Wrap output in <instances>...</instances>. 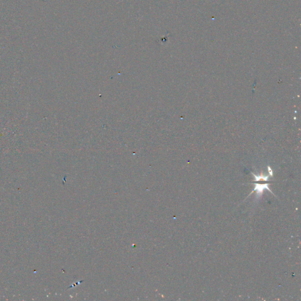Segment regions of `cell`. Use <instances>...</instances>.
Listing matches in <instances>:
<instances>
[{
  "label": "cell",
  "mask_w": 301,
  "mask_h": 301,
  "mask_svg": "<svg viewBox=\"0 0 301 301\" xmlns=\"http://www.w3.org/2000/svg\"><path fill=\"white\" fill-rule=\"evenodd\" d=\"M265 189H267V190H269L270 192H271V191L269 190V187H268V184H255V188L254 189V190L252 191H257V194L258 195V196H260L262 194V192L263 191L265 190ZM252 194V193H251Z\"/></svg>",
  "instance_id": "cell-1"
}]
</instances>
